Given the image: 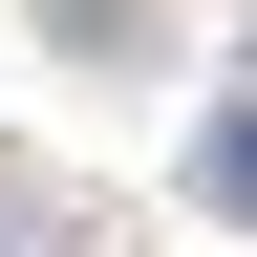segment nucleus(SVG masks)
Instances as JSON below:
<instances>
[{"mask_svg":"<svg viewBox=\"0 0 257 257\" xmlns=\"http://www.w3.org/2000/svg\"><path fill=\"white\" fill-rule=\"evenodd\" d=\"M193 193H214V214H236V236H257V86H236V107H214V128H193Z\"/></svg>","mask_w":257,"mask_h":257,"instance_id":"obj_1","label":"nucleus"}]
</instances>
